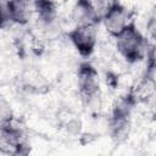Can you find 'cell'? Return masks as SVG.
<instances>
[{
  "label": "cell",
  "mask_w": 156,
  "mask_h": 156,
  "mask_svg": "<svg viewBox=\"0 0 156 156\" xmlns=\"http://www.w3.org/2000/svg\"><path fill=\"white\" fill-rule=\"evenodd\" d=\"M76 83L80 98L100 93V76L98 68L88 61L79 63L76 73Z\"/></svg>",
  "instance_id": "cell-5"
},
{
  "label": "cell",
  "mask_w": 156,
  "mask_h": 156,
  "mask_svg": "<svg viewBox=\"0 0 156 156\" xmlns=\"http://www.w3.org/2000/svg\"><path fill=\"white\" fill-rule=\"evenodd\" d=\"M99 24H88V26H77L72 27L67 38L73 49L78 52L79 56L88 58L98 49L99 44Z\"/></svg>",
  "instance_id": "cell-2"
},
{
  "label": "cell",
  "mask_w": 156,
  "mask_h": 156,
  "mask_svg": "<svg viewBox=\"0 0 156 156\" xmlns=\"http://www.w3.org/2000/svg\"><path fill=\"white\" fill-rule=\"evenodd\" d=\"M146 104V107H147V112H149V116L156 121V93L154 95H151L149 98V100L145 102Z\"/></svg>",
  "instance_id": "cell-10"
},
{
  "label": "cell",
  "mask_w": 156,
  "mask_h": 156,
  "mask_svg": "<svg viewBox=\"0 0 156 156\" xmlns=\"http://www.w3.org/2000/svg\"><path fill=\"white\" fill-rule=\"evenodd\" d=\"M2 26L6 23L10 26L24 27L32 18L34 10L33 0H4L2 1Z\"/></svg>",
  "instance_id": "cell-3"
},
{
  "label": "cell",
  "mask_w": 156,
  "mask_h": 156,
  "mask_svg": "<svg viewBox=\"0 0 156 156\" xmlns=\"http://www.w3.org/2000/svg\"><path fill=\"white\" fill-rule=\"evenodd\" d=\"M82 127H83L82 121H80L79 118H76V117L69 118V119L65 123V128H66L67 133H68V134H72V135H77V134L79 135L80 132H82Z\"/></svg>",
  "instance_id": "cell-9"
},
{
  "label": "cell",
  "mask_w": 156,
  "mask_h": 156,
  "mask_svg": "<svg viewBox=\"0 0 156 156\" xmlns=\"http://www.w3.org/2000/svg\"><path fill=\"white\" fill-rule=\"evenodd\" d=\"M115 49L127 63H138L146 56V39L133 22L115 38Z\"/></svg>",
  "instance_id": "cell-1"
},
{
  "label": "cell",
  "mask_w": 156,
  "mask_h": 156,
  "mask_svg": "<svg viewBox=\"0 0 156 156\" xmlns=\"http://www.w3.org/2000/svg\"><path fill=\"white\" fill-rule=\"evenodd\" d=\"M133 22L134 21L132 17V12L119 1H116L100 21L105 32L112 39H115Z\"/></svg>",
  "instance_id": "cell-4"
},
{
  "label": "cell",
  "mask_w": 156,
  "mask_h": 156,
  "mask_svg": "<svg viewBox=\"0 0 156 156\" xmlns=\"http://www.w3.org/2000/svg\"><path fill=\"white\" fill-rule=\"evenodd\" d=\"M69 20L73 27L100 23V18L93 6L91 0H76L71 6Z\"/></svg>",
  "instance_id": "cell-6"
},
{
  "label": "cell",
  "mask_w": 156,
  "mask_h": 156,
  "mask_svg": "<svg viewBox=\"0 0 156 156\" xmlns=\"http://www.w3.org/2000/svg\"><path fill=\"white\" fill-rule=\"evenodd\" d=\"M146 76L151 79V82L154 83V85H155V88H156V63L151 66V68L149 69V72L146 73Z\"/></svg>",
  "instance_id": "cell-11"
},
{
  "label": "cell",
  "mask_w": 156,
  "mask_h": 156,
  "mask_svg": "<svg viewBox=\"0 0 156 156\" xmlns=\"http://www.w3.org/2000/svg\"><path fill=\"white\" fill-rule=\"evenodd\" d=\"M0 117H1V124H6L13 121V111L10 105L4 98L1 99L0 102Z\"/></svg>",
  "instance_id": "cell-7"
},
{
  "label": "cell",
  "mask_w": 156,
  "mask_h": 156,
  "mask_svg": "<svg viewBox=\"0 0 156 156\" xmlns=\"http://www.w3.org/2000/svg\"><path fill=\"white\" fill-rule=\"evenodd\" d=\"M116 1H117V0H91L93 6H94V9H95V11H96V13H98L100 21H101V18H102V16L111 9V6H112Z\"/></svg>",
  "instance_id": "cell-8"
}]
</instances>
